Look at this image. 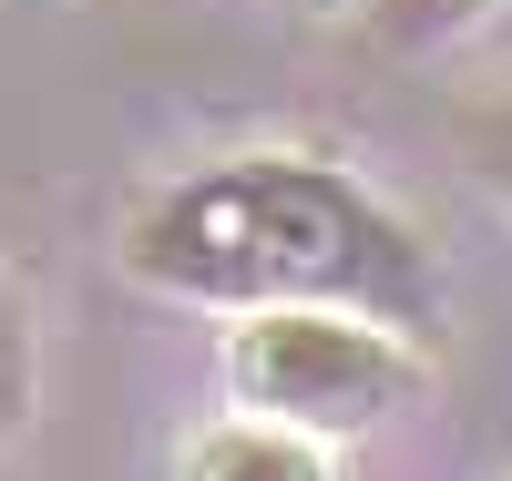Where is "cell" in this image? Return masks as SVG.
Masks as SVG:
<instances>
[{"mask_svg":"<svg viewBox=\"0 0 512 481\" xmlns=\"http://www.w3.org/2000/svg\"><path fill=\"white\" fill-rule=\"evenodd\" d=\"M123 277L175 308H349L400 338H431L441 267L400 205L318 154H216L123 215Z\"/></svg>","mask_w":512,"mask_h":481,"instance_id":"obj_1","label":"cell"},{"mask_svg":"<svg viewBox=\"0 0 512 481\" xmlns=\"http://www.w3.org/2000/svg\"><path fill=\"white\" fill-rule=\"evenodd\" d=\"M420 338L379 328V318H349V308H267V318H236L226 338V389L246 420H277L297 441H359L390 410L420 400Z\"/></svg>","mask_w":512,"mask_h":481,"instance_id":"obj_2","label":"cell"},{"mask_svg":"<svg viewBox=\"0 0 512 481\" xmlns=\"http://www.w3.org/2000/svg\"><path fill=\"white\" fill-rule=\"evenodd\" d=\"M185 481H328V451L277 420H226L185 451Z\"/></svg>","mask_w":512,"mask_h":481,"instance_id":"obj_3","label":"cell"},{"mask_svg":"<svg viewBox=\"0 0 512 481\" xmlns=\"http://www.w3.org/2000/svg\"><path fill=\"white\" fill-rule=\"evenodd\" d=\"M502 11V0H359V31L379 41V52H441V41L482 31Z\"/></svg>","mask_w":512,"mask_h":481,"instance_id":"obj_4","label":"cell"},{"mask_svg":"<svg viewBox=\"0 0 512 481\" xmlns=\"http://www.w3.org/2000/svg\"><path fill=\"white\" fill-rule=\"evenodd\" d=\"M451 154H461V174H472L492 205H512V93L461 103V113H451Z\"/></svg>","mask_w":512,"mask_h":481,"instance_id":"obj_5","label":"cell"},{"mask_svg":"<svg viewBox=\"0 0 512 481\" xmlns=\"http://www.w3.org/2000/svg\"><path fill=\"white\" fill-rule=\"evenodd\" d=\"M31 379H41V359H31V308H21V287L0 277V441L31 420Z\"/></svg>","mask_w":512,"mask_h":481,"instance_id":"obj_6","label":"cell"}]
</instances>
